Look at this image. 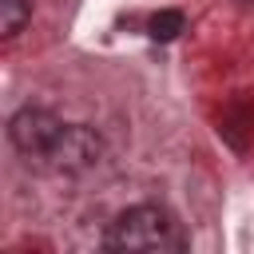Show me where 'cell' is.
Listing matches in <instances>:
<instances>
[{
  "mask_svg": "<svg viewBox=\"0 0 254 254\" xmlns=\"http://www.w3.org/2000/svg\"><path fill=\"white\" fill-rule=\"evenodd\" d=\"M179 234H175V218L155 206V202H139V206H127L123 214H115V222H107L103 230V246L107 250H167L175 246Z\"/></svg>",
  "mask_w": 254,
  "mask_h": 254,
  "instance_id": "obj_1",
  "label": "cell"
},
{
  "mask_svg": "<svg viewBox=\"0 0 254 254\" xmlns=\"http://www.w3.org/2000/svg\"><path fill=\"white\" fill-rule=\"evenodd\" d=\"M99 159H103V139L87 123H64L52 151L44 155V163L52 171H64V175H83V171L99 167Z\"/></svg>",
  "mask_w": 254,
  "mask_h": 254,
  "instance_id": "obj_2",
  "label": "cell"
},
{
  "mask_svg": "<svg viewBox=\"0 0 254 254\" xmlns=\"http://www.w3.org/2000/svg\"><path fill=\"white\" fill-rule=\"evenodd\" d=\"M64 131V119L56 115V111H48V107H20L12 119H8V139H12V147L20 151V155H28V159H44L48 151H52V143H56V135Z\"/></svg>",
  "mask_w": 254,
  "mask_h": 254,
  "instance_id": "obj_3",
  "label": "cell"
},
{
  "mask_svg": "<svg viewBox=\"0 0 254 254\" xmlns=\"http://www.w3.org/2000/svg\"><path fill=\"white\" fill-rule=\"evenodd\" d=\"M32 20V0H0V36L12 40Z\"/></svg>",
  "mask_w": 254,
  "mask_h": 254,
  "instance_id": "obj_4",
  "label": "cell"
},
{
  "mask_svg": "<svg viewBox=\"0 0 254 254\" xmlns=\"http://www.w3.org/2000/svg\"><path fill=\"white\" fill-rule=\"evenodd\" d=\"M183 28H187V16H183L179 8H163V12H155V16H151V24H147L151 40H159V44H171Z\"/></svg>",
  "mask_w": 254,
  "mask_h": 254,
  "instance_id": "obj_5",
  "label": "cell"
}]
</instances>
